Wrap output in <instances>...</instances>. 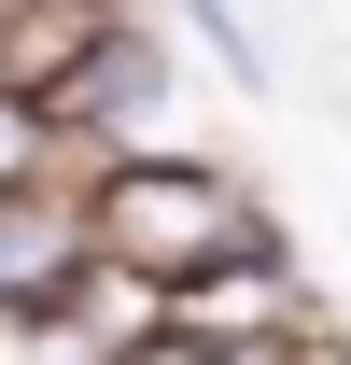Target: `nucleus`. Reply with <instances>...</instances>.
<instances>
[{
  "mask_svg": "<svg viewBox=\"0 0 351 365\" xmlns=\"http://www.w3.org/2000/svg\"><path fill=\"white\" fill-rule=\"evenodd\" d=\"M183 29H197V43H211L225 71H239V85H267V43L239 29V0H183Z\"/></svg>",
  "mask_w": 351,
  "mask_h": 365,
  "instance_id": "0eeeda50",
  "label": "nucleus"
},
{
  "mask_svg": "<svg viewBox=\"0 0 351 365\" xmlns=\"http://www.w3.org/2000/svg\"><path fill=\"white\" fill-rule=\"evenodd\" d=\"M155 323H169V281H141V267L98 253L85 281H56V295H29V309H0V365H127Z\"/></svg>",
  "mask_w": 351,
  "mask_h": 365,
  "instance_id": "f03ea898",
  "label": "nucleus"
},
{
  "mask_svg": "<svg viewBox=\"0 0 351 365\" xmlns=\"http://www.w3.org/2000/svg\"><path fill=\"white\" fill-rule=\"evenodd\" d=\"M267 365H351V351H337V337H323V323H309V337H281V351H267Z\"/></svg>",
  "mask_w": 351,
  "mask_h": 365,
  "instance_id": "6e6552de",
  "label": "nucleus"
},
{
  "mask_svg": "<svg viewBox=\"0 0 351 365\" xmlns=\"http://www.w3.org/2000/svg\"><path fill=\"white\" fill-rule=\"evenodd\" d=\"M43 169H98V155H85L71 127H56V113H43L29 85H0V182H43Z\"/></svg>",
  "mask_w": 351,
  "mask_h": 365,
  "instance_id": "423d86ee",
  "label": "nucleus"
},
{
  "mask_svg": "<svg viewBox=\"0 0 351 365\" xmlns=\"http://www.w3.org/2000/svg\"><path fill=\"white\" fill-rule=\"evenodd\" d=\"M169 323L183 337H239V351H281V337H309V267L281 253V239H253V253H225V267L169 281Z\"/></svg>",
  "mask_w": 351,
  "mask_h": 365,
  "instance_id": "20e7f679",
  "label": "nucleus"
},
{
  "mask_svg": "<svg viewBox=\"0 0 351 365\" xmlns=\"http://www.w3.org/2000/svg\"><path fill=\"white\" fill-rule=\"evenodd\" d=\"M98 169H43V182H0V309H29L56 281L98 267V211H85Z\"/></svg>",
  "mask_w": 351,
  "mask_h": 365,
  "instance_id": "39448f33",
  "label": "nucleus"
},
{
  "mask_svg": "<svg viewBox=\"0 0 351 365\" xmlns=\"http://www.w3.org/2000/svg\"><path fill=\"white\" fill-rule=\"evenodd\" d=\"M43 113H56L71 140H85L98 169H113V155H127V140L155 127V113H169V43H155V14L98 29V43H85V56H71V71L43 85Z\"/></svg>",
  "mask_w": 351,
  "mask_h": 365,
  "instance_id": "7ed1b4c3",
  "label": "nucleus"
},
{
  "mask_svg": "<svg viewBox=\"0 0 351 365\" xmlns=\"http://www.w3.org/2000/svg\"><path fill=\"white\" fill-rule=\"evenodd\" d=\"M85 211H98V253L141 267V281H197V267H225V253L281 239L267 197L225 169V155H169V140H127V155L85 182Z\"/></svg>",
  "mask_w": 351,
  "mask_h": 365,
  "instance_id": "f257e3e1",
  "label": "nucleus"
}]
</instances>
